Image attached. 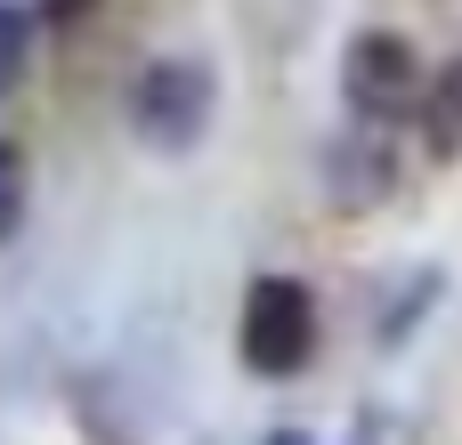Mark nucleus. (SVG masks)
<instances>
[{
  "mask_svg": "<svg viewBox=\"0 0 462 445\" xmlns=\"http://www.w3.org/2000/svg\"><path fill=\"white\" fill-rule=\"evenodd\" d=\"M122 114H130V138L146 154H195L219 122V65L203 49H162L130 73Z\"/></svg>",
  "mask_w": 462,
  "mask_h": 445,
  "instance_id": "1",
  "label": "nucleus"
},
{
  "mask_svg": "<svg viewBox=\"0 0 462 445\" xmlns=\"http://www.w3.org/2000/svg\"><path fill=\"white\" fill-rule=\"evenodd\" d=\"M317 341H325V324H317V292L300 276H252L244 284V308H236V357H244V373L292 381V373L317 365Z\"/></svg>",
  "mask_w": 462,
  "mask_h": 445,
  "instance_id": "2",
  "label": "nucleus"
},
{
  "mask_svg": "<svg viewBox=\"0 0 462 445\" xmlns=\"http://www.w3.org/2000/svg\"><path fill=\"white\" fill-rule=\"evenodd\" d=\"M317 170H325V203L357 219V211H382V203L398 195V170H406V162H398V138H390L382 122H357V130H341V138L325 146Z\"/></svg>",
  "mask_w": 462,
  "mask_h": 445,
  "instance_id": "4",
  "label": "nucleus"
},
{
  "mask_svg": "<svg viewBox=\"0 0 462 445\" xmlns=\"http://www.w3.org/2000/svg\"><path fill=\"white\" fill-rule=\"evenodd\" d=\"M260 445H317V438H309V430H268Z\"/></svg>",
  "mask_w": 462,
  "mask_h": 445,
  "instance_id": "11",
  "label": "nucleus"
},
{
  "mask_svg": "<svg viewBox=\"0 0 462 445\" xmlns=\"http://www.w3.org/2000/svg\"><path fill=\"white\" fill-rule=\"evenodd\" d=\"M32 24H41V16H32L24 0H0V97H8V89L24 81V65H32Z\"/></svg>",
  "mask_w": 462,
  "mask_h": 445,
  "instance_id": "7",
  "label": "nucleus"
},
{
  "mask_svg": "<svg viewBox=\"0 0 462 445\" xmlns=\"http://www.w3.org/2000/svg\"><path fill=\"white\" fill-rule=\"evenodd\" d=\"M422 81H430V65H422V49L406 32H390V24L349 32V49H341V105H349V122H382V130L414 122Z\"/></svg>",
  "mask_w": 462,
  "mask_h": 445,
  "instance_id": "3",
  "label": "nucleus"
},
{
  "mask_svg": "<svg viewBox=\"0 0 462 445\" xmlns=\"http://www.w3.org/2000/svg\"><path fill=\"white\" fill-rule=\"evenodd\" d=\"M24 203H32V162H24V146L0 138V243L24 227Z\"/></svg>",
  "mask_w": 462,
  "mask_h": 445,
  "instance_id": "8",
  "label": "nucleus"
},
{
  "mask_svg": "<svg viewBox=\"0 0 462 445\" xmlns=\"http://www.w3.org/2000/svg\"><path fill=\"white\" fill-rule=\"evenodd\" d=\"M89 8H97V0H41V24H57V32H65V24H81Z\"/></svg>",
  "mask_w": 462,
  "mask_h": 445,
  "instance_id": "9",
  "label": "nucleus"
},
{
  "mask_svg": "<svg viewBox=\"0 0 462 445\" xmlns=\"http://www.w3.org/2000/svg\"><path fill=\"white\" fill-rule=\"evenodd\" d=\"M439 292H447V276H439V268H422V276L382 308V332H374V341H382V349H406V341L422 332V316H430V300H439Z\"/></svg>",
  "mask_w": 462,
  "mask_h": 445,
  "instance_id": "6",
  "label": "nucleus"
},
{
  "mask_svg": "<svg viewBox=\"0 0 462 445\" xmlns=\"http://www.w3.org/2000/svg\"><path fill=\"white\" fill-rule=\"evenodd\" d=\"M349 445H390V422H382V413H357V430H349Z\"/></svg>",
  "mask_w": 462,
  "mask_h": 445,
  "instance_id": "10",
  "label": "nucleus"
},
{
  "mask_svg": "<svg viewBox=\"0 0 462 445\" xmlns=\"http://www.w3.org/2000/svg\"><path fill=\"white\" fill-rule=\"evenodd\" d=\"M414 130H422V154L430 162H462V57L430 65L422 105H414Z\"/></svg>",
  "mask_w": 462,
  "mask_h": 445,
  "instance_id": "5",
  "label": "nucleus"
}]
</instances>
